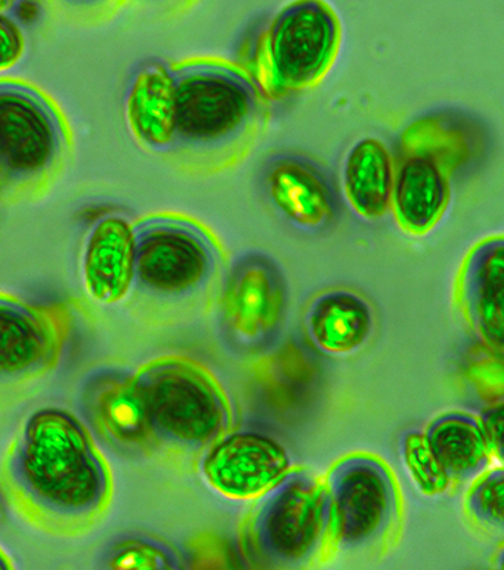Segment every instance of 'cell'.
<instances>
[{
  "mask_svg": "<svg viewBox=\"0 0 504 570\" xmlns=\"http://www.w3.org/2000/svg\"><path fill=\"white\" fill-rule=\"evenodd\" d=\"M17 492L63 528H85L106 509L111 475L77 417L45 409L28 419L10 462Z\"/></svg>",
  "mask_w": 504,
  "mask_h": 570,
  "instance_id": "obj_1",
  "label": "cell"
},
{
  "mask_svg": "<svg viewBox=\"0 0 504 570\" xmlns=\"http://www.w3.org/2000/svg\"><path fill=\"white\" fill-rule=\"evenodd\" d=\"M177 145L223 153L245 141L259 118L255 81L226 63H195L177 72Z\"/></svg>",
  "mask_w": 504,
  "mask_h": 570,
  "instance_id": "obj_2",
  "label": "cell"
},
{
  "mask_svg": "<svg viewBox=\"0 0 504 570\" xmlns=\"http://www.w3.org/2000/svg\"><path fill=\"white\" fill-rule=\"evenodd\" d=\"M137 377L159 438L202 448L228 434V395L205 366L185 357H161L145 365Z\"/></svg>",
  "mask_w": 504,
  "mask_h": 570,
  "instance_id": "obj_3",
  "label": "cell"
},
{
  "mask_svg": "<svg viewBox=\"0 0 504 570\" xmlns=\"http://www.w3.org/2000/svg\"><path fill=\"white\" fill-rule=\"evenodd\" d=\"M340 35L338 16L327 3L288 4L264 29L255 48L258 89L281 98L316 85L338 55Z\"/></svg>",
  "mask_w": 504,
  "mask_h": 570,
  "instance_id": "obj_4",
  "label": "cell"
},
{
  "mask_svg": "<svg viewBox=\"0 0 504 570\" xmlns=\"http://www.w3.org/2000/svg\"><path fill=\"white\" fill-rule=\"evenodd\" d=\"M328 497L327 550L363 552L389 542L402 519L396 476L385 461L369 453H352L326 475Z\"/></svg>",
  "mask_w": 504,
  "mask_h": 570,
  "instance_id": "obj_5",
  "label": "cell"
},
{
  "mask_svg": "<svg viewBox=\"0 0 504 570\" xmlns=\"http://www.w3.org/2000/svg\"><path fill=\"white\" fill-rule=\"evenodd\" d=\"M265 498L253 525L255 543L265 557L280 563H300L327 550L326 482L304 471H291Z\"/></svg>",
  "mask_w": 504,
  "mask_h": 570,
  "instance_id": "obj_6",
  "label": "cell"
},
{
  "mask_svg": "<svg viewBox=\"0 0 504 570\" xmlns=\"http://www.w3.org/2000/svg\"><path fill=\"white\" fill-rule=\"evenodd\" d=\"M137 229L136 282L149 293L181 296L205 285L216 267L217 248L189 219L155 217Z\"/></svg>",
  "mask_w": 504,
  "mask_h": 570,
  "instance_id": "obj_7",
  "label": "cell"
},
{
  "mask_svg": "<svg viewBox=\"0 0 504 570\" xmlns=\"http://www.w3.org/2000/svg\"><path fill=\"white\" fill-rule=\"evenodd\" d=\"M287 305V282L279 264L264 253L241 255L225 282L224 333L241 351H263L279 334Z\"/></svg>",
  "mask_w": 504,
  "mask_h": 570,
  "instance_id": "obj_8",
  "label": "cell"
},
{
  "mask_svg": "<svg viewBox=\"0 0 504 570\" xmlns=\"http://www.w3.org/2000/svg\"><path fill=\"white\" fill-rule=\"evenodd\" d=\"M66 149V130L51 104L26 86L3 85L0 156L3 181L31 185L49 176Z\"/></svg>",
  "mask_w": 504,
  "mask_h": 570,
  "instance_id": "obj_9",
  "label": "cell"
},
{
  "mask_svg": "<svg viewBox=\"0 0 504 570\" xmlns=\"http://www.w3.org/2000/svg\"><path fill=\"white\" fill-rule=\"evenodd\" d=\"M259 188L277 217L303 234H326L338 223V190L328 173L309 157L271 156L260 170Z\"/></svg>",
  "mask_w": 504,
  "mask_h": 570,
  "instance_id": "obj_10",
  "label": "cell"
},
{
  "mask_svg": "<svg viewBox=\"0 0 504 570\" xmlns=\"http://www.w3.org/2000/svg\"><path fill=\"white\" fill-rule=\"evenodd\" d=\"M208 485L234 500L265 498L291 474L286 448L257 432L226 434L210 446L201 463Z\"/></svg>",
  "mask_w": 504,
  "mask_h": 570,
  "instance_id": "obj_11",
  "label": "cell"
},
{
  "mask_svg": "<svg viewBox=\"0 0 504 570\" xmlns=\"http://www.w3.org/2000/svg\"><path fill=\"white\" fill-rule=\"evenodd\" d=\"M82 406L91 428L119 450H148L159 439L137 375L96 372L83 385Z\"/></svg>",
  "mask_w": 504,
  "mask_h": 570,
  "instance_id": "obj_12",
  "label": "cell"
},
{
  "mask_svg": "<svg viewBox=\"0 0 504 570\" xmlns=\"http://www.w3.org/2000/svg\"><path fill=\"white\" fill-rule=\"evenodd\" d=\"M137 229L120 215H107L91 226L82 255L86 293L103 305L129 295L137 275Z\"/></svg>",
  "mask_w": 504,
  "mask_h": 570,
  "instance_id": "obj_13",
  "label": "cell"
},
{
  "mask_svg": "<svg viewBox=\"0 0 504 570\" xmlns=\"http://www.w3.org/2000/svg\"><path fill=\"white\" fill-rule=\"evenodd\" d=\"M125 107L130 131L145 148L166 153L177 147V72L167 63L150 60L136 69Z\"/></svg>",
  "mask_w": 504,
  "mask_h": 570,
  "instance_id": "obj_14",
  "label": "cell"
},
{
  "mask_svg": "<svg viewBox=\"0 0 504 570\" xmlns=\"http://www.w3.org/2000/svg\"><path fill=\"white\" fill-rule=\"evenodd\" d=\"M463 311L484 345L504 352V237L481 242L459 278Z\"/></svg>",
  "mask_w": 504,
  "mask_h": 570,
  "instance_id": "obj_15",
  "label": "cell"
},
{
  "mask_svg": "<svg viewBox=\"0 0 504 570\" xmlns=\"http://www.w3.org/2000/svg\"><path fill=\"white\" fill-rule=\"evenodd\" d=\"M0 362L9 376L37 374L61 351L60 324L53 313L3 298L0 307Z\"/></svg>",
  "mask_w": 504,
  "mask_h": 570,
  "instance_id": "obj_16",
  "label": "cell"
},
{
  "mask_svg": "<svg viewBox=\"0 0 504 570\" xmlns=\"http://www.w3.org/2000/svg\"><path fill=\"white\" fill-rule=\"evenodd\" d=\"M485 142L478 120L461 110L443 109L423 115L404 130L402 153L427 157L451 178L478 159Z\"/></svg>",
  "mask_w": 504,
  "mask_h": 570,
  "instance_id": "obj_17",
  "label": "cell"
},
{
  "mask_svg": "<svg viewBox=\"0 0 504 570\" xmlns=\"http://www.w3.org/2000/svg\"><path fill=\"white\" fill-rule=\"evenodd\" d=\"M305 327L318 351L328 356H350L360 351L374 333V307L355 291L329 289L312 301Z\"/></svg>",
  "mask_w": 504,
  "mask_h": 570,
  "instance_id": "obj_18",
  "label": "cell"
},
{
  "mask_svg": "<svg viewBox=\"0 0 504 570\" xmlns=\"http://www.w3.org/2000/svg\"><path fill=\"white\" fill-rule=\"evenodd\" d=\"M449 203V178L436 163L403 155L394 179L392 212L397 224L413 235H425L439 223Z\"/></svg>",
  "mask_w": 504,
  "mask_h": 570,
  "instance_id": "obj_19",
  "label": "cell"
},
{
  "mask_svg": "<svg viewBox=\"0 0 504 570\" xmlns=\"http://www.w3.org/2000/svg\"><path fill=\"white\" fill-rule=\"evenodd\" d=\"M396 168L382 139L364 137L353 145L342 168V184L358 217L378 220L391 212Z\"/></svg>",
  "mask_w": 504,
  "mask_h": 570,
  "instance_id": "obj_20",
  "label": "cell"
},
{
  "mask_svg": "<svg viewBox=\"0 0 504 570\" xmlns=\"http://www.w3.org/2000/svg\"><path fill=\"white\" fill-rule=\"evenodd\" d=\"M423 433L454 484L478 479L494 459L481 419L466 412L439 415Z\"/></svg>",
  "mask_w": 504,
  "mask_h": 570,
  "instance_id": "obj_21",
  "label": "cell"
},
{
  "mask_svg": "<svg viewBox=\"0 0 504 570\" xmlns=\"http://www.w3.org/2000/svg\"><path fill=\"white\" fill-rule=\"evenodd\" d=\"M465 510L477 527L504 537V464L486 470L472 482Z\"/></svg>",
  "mask_w": 504,
  "mask_h": 570,
  "instance_id": "obj_22",
  "label": "cell"
},
{
  "mask_svg": "<svg viewBox=\"0 0 504 570\" xmlns=\"http://www.w3.org/2000/svg\"><path fill=\"white\" fill-rule=\"evenodd\" d=\"M403 459L411 480L426 497H439L454 482L428 445L425 433L411 432L403 440Z\"/></svg>",
  "mask_w": 504,
  "mask_h": 570,
  "instance_id": "obj_23",
  "label": "cell"
},
{
  "mask_svg": "<svg viewBox=\"0 0 504 570\" xmlns=\"http://www.w3.org/2000/svg\"><path fill=\"white\" fill-rule=\"evenodd\" d=\"M465 376L480 400L490 405L501 403L504 400V352L486 345L474 348Z\"/></svg>",
  "mask_w": 504,
  "mask_h": 570,
  "instance_id": "obj_24",
  "label": "cell"
},
{
  "mask_svg": "<svg viewBox=\"0 0 504 570\" xmlns=\"http://www.w3.org/2000/svg\"><path fill=\"white\" fill-rule=\"evenodd\" d=\"M172 561L161 546L142 539H127L109 552L107 567L116 570H165L176 568Z\"/></svg>",
  "mask_w": 504,
  "mask_h": 570,
  "instance_id": "obj_25",
  "label": "cell"
},
{
  "mask_svg": "<svg viewBox=\"0 0 504 570\" xmlns=\"http://www.w3.org/2000/svg\"><path fill=\"white\" fill-rule=\"evenodd\" d=\"M0 38H2V69L14 67L24 52V35L21 32L19 22L11 17L2 14L0 21Z\"/></svg>",
  "mask_w": 504,
  "mask_h": 570,
  "instance_id": "obj_26",
  "label": "cell"
},
{
  "mask_svg": "<svg viewBox=\"0 0 504 570\" xmlns=\"http://www.w3.org/2000/svg\"><path fill=\"white\" fill-rule=\"evenodd\" d=\"M480 419L488 440L492 458L504 464V400L490 405Z\"/></svg>",
  "mask_w": 504,
  "mask_h": 570,
  "instance_id": "obj_27",
  "label": "cell"
},
{
  "mask_svg": "<svg viewBox=\"0 0 504 570\" xmlns=\"http://www.w3.org/2000/svg\"><path fill=\"white\" fill-rule=\"evenodd\" d=\"M16 6L17 21L19 22L32 21L39 11L38 3L22 2L16 3Z\"/></svg>",
  "mask_w": 504,
  "mask_h": 570,
  "instance_id": "obj_28",
  "label": "cell"
},
{
  "mask_svg": "<svg viewBox=\"0 0 504 570\" xmlns=\"http://www.w3.org/2000/svg\"><path fill=\"white\" fill-rule=\"evenodd\" d=\"M496 568L504 569V547L500 552H497Z\"/></svg>",
  "mask_w": 504,
  "mask_h": 570,
  "instance_id": "obj_29",
  "label": "cell"
}]
</instances>
